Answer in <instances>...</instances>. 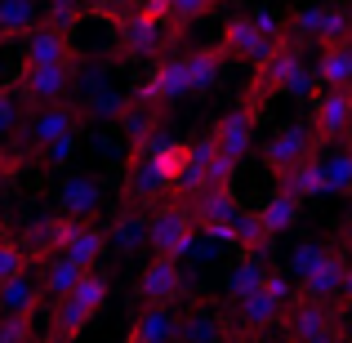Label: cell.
<instances>
[{
	"mask_svg": "<svg viewBox=\"0 0 352 343\" xmlns=\"http://www.w3.org/2000/svg\"><path fill=\"white\" fill-rule=\"evenodd\" d=\"M27 267H32V258L23 254V245L9 241V236H0V285H9L18 272H27Z\"/></svg>",
	"mask_w": 352,
	"mask_h": 343,
	"instance_id": "60d3db41",
	"label": "cell"
},
{
	"mask_svg": "<svg viewBox=\"0 0 352 343\" xmlns=\"http://www.w3.org/2000/svg\"><path fill=\"white\" fill-rule=\"evenodd\" d=\"M290 41L303 45V49H308V45L352 41V5H348V0H312V5L294 9Z\"/></svg>",
	"mask_w": 352,
	"mask_h": 343,
	"instance_id": "7a4b0ae2",
	"label": "cell"
},
{
	"mask_svg": "<svg viewBox=\"0 0 352 343\" xmlns=\"http://www.w3.org/2000/svg\"><path fill=\"white\" fill-rule=\"evenodd\" d=\"M107 245L120 250V254H134V250H147L152 245V214L138 206H129L125 214L112 223V232H107Z\"/></svg>",
	"mask_w": 352,
	"mask_h": 343,
	"instance_id": "7402d4cb",
	"label": "cell"
},
{
	"mask_svg": "<svg viewBox=\"0 0 352 343\" xmlns=\"http://www.w3.org/2000/svg\"><path fill=\"white\" fill-rule=\"evenodd\" d=\"M147 161H152V170L156 174H161V179H165V188H179V183H183V174H188V161H192V143H183V138H156V143L152 147H147Z\"/></svg>",
	"mask_w": 352,
	"mask_h": 343,
	"instance_id": "ffe728a7",
	"label": "cell"
},
{
	"mask_svg": "<svg viewBox=\"0 0 352 343\" xmlns=\"http://www.w3.org/2000/svg\"><path fill=\"white\" fill-rule=\"evenodd\" d=\"M85 272H89V267H80L76 258H67V254L41 263V299H54V303L67 299V294L80 285V276H85Z\"/></svg>",
	"mask_w": 352,
	"mask_h": 343,
	"instance_id": "d4e9b609",
	"label": "cell"
},
{
	"mask_svg": "<svg viewBox=\"0 0 352 343\" xmlns=\"http://www.w3.org/2000/svg\"><path fill=\"white\" fill-rule=\"evenodd\" d=\"M41 0H0V41H18L41 27Z\"/></svg>",
	"mask_w": 352,
	"mask_h": 343,
	"instance_id": "4316f807",
	"label": "cell"
},
{
	"mask_svg": "<svg viewBox=\"0 0 352 343\" xmlns=\"http://www.w3.org/2000/svg\"><path fill=\"white\" fill-rule=\"evenodd\" d=\"M23 67H80V49L72 45L67 32H54L41 23L23 41Z\"/></svg>",
	"mask_w": 352,
	"mask_h": 343,
	"instance_id": "7c38bea8",
	"label": "cell"
},
{
	"mask_svg": "<svg viewBox=\"0 0 352 343\" xmlns=\"http://www.w3.org/2000/svg\"><path fill=\"white\" fill-rule=\"evenodd\" d=\"M80 228H85V223H80V219H67V214L32 219V223L23 228V236H18V245H23V254L32 258V263H50V258L67 254V245L76 241Z\"/></svg>",
	"mask_w": 352,
	"mask_h": 343,
	"instance_id": "5b68a950",
	"label": "cell"
},
{
	"mask_svg": "<svg viewBox=\"0 0 352 343\" xmlns=\"http://www.w3.org/2000/svg\"><path fill=\"white\" fill-rule=\"evenodd\" d=\"M210 138H214V147L223 156H232V161H245V152L254 147V116L245 112V107H236V112L219 116V125L210 129Z\"/></svg>",
	"mask_w": 352,
	"mask_h": 343,
	"instance_id": "e0dca14e",
	"label": "cell"
},
{
	"mask_svg": "<svg viewBox=\"0 0 352 343\" xmlns=\"http://www.w3.org/2000/svg\"><path fill=\"white\" fill-rule=\"evenodd\" d=\"M330 326H344V321H339V312L330 308V303L299 299L290 312H285V335H290L294 343H308L312 335H321V330H330Z\"/></svg>",
	"mask_w": 352,
	"mask_h": 343,
	"instance_id": "ac0fdd59",
	"label": "cell"
},
{
	"mask_svg": "<svg viewBox=\"0 0 352 343\" xmlns=\"http://www.w3.org/2000/svg\"><path fill=\"white\" fill-rule=\"evenodd\" d=\"M36 343H67V339H58V335H45V339H36Z\"/></svg>",
	"mask_w": 352,
	"mask_h": 343,
	"instance_id": "f907efd6",
	"label": "cell"
},
{
	"mask_svg": "<svg viewBox=\"0 0 352 343\" xmlns=\"http://www.w3.org/2000/svg\"><path fill=\"white\" fill-rule=\"evenodd\" d=\"M263 165H267V174H272L276 183L285 179V174L294 170L299 161H308V156H317V143H312V129L308 125H285V129H276L272 138L263 143Z\"/></svg>",
	"mask_w": 352,
	"mask_h": 343,
	"instance_id": "9c48e42d",
	"label": "cell"
},
{
	"mask_svg": "<svg viewBox=\"0 0 352 343\" xmlns=\"http://www.w3.org/2000/svg\"><path fill=\"white\" fill-rule=\"evenodd\" d=\"M134 5V0H98V9H103V14H116V9H129Z\"/></svg>",
	"mask_w": 352,
	"mask_h": 343,
	"instance_id": "681fc988",
	"label": "cell"
},
{
	"mask_svg": "<svg viewBox=\"0 0 352 343\" xmlns=\"http://www.w3.org/2000/svg\"><path fill=\"white\" fill-rule=\"evenodd\" d=\"M107 294H112V281H107L98 267H89L85 276H80V285L67 294V299H58L54 303V312H50V335H58V339H80V330L89 326V321L98 317V308L107 303Z\"/></svg>",
	"mask_w": 352,
	"mask_h": 343,
	"instance_id": "6da1fadb",
	"label": "cell"
},
{
	"mask_svg": "<svg viewBox=\"0 0 352 343\" xmlns=\"http://www.w3.org/2000/svg\"><path fill=\"white\" fill-rule=\"evenodd\" d=\"M147 5H152L161 18H170L174 32H183V27H192L197 18L214 14V9L223 5V0H147Z\"/></svg>",
	"mask_w": 352,
	"mask_h": 343,
	"instance_id": "e575fe53",
	"label": "cell"
},
{
	"mask_svg": "<svg viewBox=\"0 0 352 343\" xmlns=\"http://www.w3.org/2000/svg\"><path fill=\"white\" fill-rule=\"evenodd\" d=\"M214 138H197V143H192V161H188V174H183V183L174 192H179V197H201V192H206V174H210V161H214Z\"/></svg>",
	"mask_w": 352,
	"mask_h": 343,
	"instance_id": "d6a6232c",
	"label": "cell"
},
{
	"mask_svg": "<svg viewBox=\"0 0 352 343\" xmlns=\"http://www.w3.org/2000/svg\"><path fill=\"white\" fill-rule=\"evenodd\" d=\"M134 294L143 303H165V308H170L174 299L188 294V272H183L179 258H161V254H156V258H147V263H143Z\"/></svg>",
	"mask_w": 352,
	"mask_h": 343,
	"instance_id": "30bf717a",
	"label": "cell"
},
{
	"mask_svg": "<svg viewBox=\"0 0 352 343\" xmlns=\"http://www.w3.org/2000/svg\"><path fill=\"white\" fill-rule=\"evenodd\" d=\"M308 129H312L317 152L330 147V143H339V138L352 129V89H317V94H312Z\"/></svg>",
	"mask_w": 352,
	"mask_h": 343,
	"instance_id": "52a82bcc",
	"label": "cell"
},
{
	"mask_svg": "<svg viewBox=\"0 0 352 343\" xmlns=\"http://www.w3.org/2000/svg\"><path fill=\"white\" fill-rule=\"evenodd\" d=\"M85 120L89 116L80 103H58V107H45V112H32L27 116V152H41V147L58 143L67 134H80Z\"/></svg>",
	"mask_w": 352,
	"mask_h": 343,
	"instance_id": "8fae6325",
	"label": "cell"
},
{
	"mask_svg": "<svg viewBox=\"0 0 352 343\" xmlns=\"http://www.w3.org/2000/svg\"><path fill=\"white\" fill-rule=\"evenodd\" d=\"M183 58H188V80H192V94H210V89L219 85V76H223V67L232 63V58H228V49H223V41L201 45V49H188Z\"/></svg>",
	"mask_w": 352,
	"mask_h": 343,
	"instance_id": "d6986e66",
	"label": "cell"
},
{
	"mask_svg": "<svg viewBox=\"0 0 352 343\" xmlns=\"http://www.w3.org/2000/svg\"><path fill=\"white\" fill-rule=\"evenodd\" d=\"M326 165V192L330 197H352V147H339V152L321 156Z\"/></svg>",
	"mask_w": 352,
	"mask_h": 343,
	"instance_id": "74e56055",
	"label": "cell"
},
{
	"mask_svg": "<svg viewBox=\"0 0 352 343\" xmlns=\"http://www.w3.org/2000/svg\"><path fill=\"white\" fill-rule=\"evenodd\" d=\"M76 143H80V134H67V138H58V143L41 147V152H36V161H41L45 170H63V165L76 156Z\"/></svg>",
	"mask_w": 352,
	"mask_h": 343,
	"instance_id": "b9f144b4",
	"label": "cell"
},
{
	"mask_svg": "<svg viewBox=\"0 0 352 343\" xmlns=\"http://www.w3.org/2000/svg\"><path fill=\"white\" fill-rule=\"evenodd\" d=\"M299 67H303V45L285 41L281 49H276L272 58L263 63V67H254V80L245 85V103H241V107H245V112L254 116V112H258V107H263L272 94H285V85H290V76H294Z\"/></svg>",
	"mask_w": 352,
	"mask_h": 343,
	"instance_id": "277c9868",
	"label": "cell"
},
{
	"mask_svg": "<svg viewBox=\"0 0 352 343\" xmlns=\"http://www.w3.org/2000/svg\"><path fill=\"white\" fill-rule=\"evenodd\" d=\"M339 303H344V308H352V263H348V272H344V290H339Z\"/></svg>",
	"mask_w": 352,
	"mask_h": 343,
	"instance_id": "c3c4849f",
	"label": "cell"
},
{
	"mask_svg": "<svg viewBox=\"0 0 352 343\" xmlns=\"http://www.w3.org/2000/svg\"><path fill=\"white\" fill-rule=\"evenodd\" d=\"M197 241H201V228H197V219H192L188 201H161V206L152 210V254L188 258Z\"/></svg>",
	"mask_w": 352,
	"mask_h": 343,
	"instance_id": "3957f363",
	"label": "cell"
},
{
	"mask_svg": "<svg viewBox=\"0 0 352 343\" xmlns=\"http://www.w3.org/2000/svg\"><path fill=\"white\" fill-rule=\"evenodd\" d=\"M80 67H23L18 71V94L32 112H45V107L67 103L72 85H76Z\"/></svg>",
	"mask_w": 352,
	"mask_h": 343,
	"instance_id": "8992f818",
	"label": "cell"
},
{
	"mask_svg": "<svg viewBox=\"0 0 352 343\" xmlns=\"http://www.w3.org/2000/svg\"><path fill=\"white\" fill-rule=\"evenodd\" d=\"M228 343H245V339H228Z\"/></svg>",
	"mask_w": 352,
	"mask_h": 343,
	"instance_id": "db71d44e",
	"label": "cell"
},
{
	"mask_svg": "<svg viewBox=\"0 0 352 343\" xmlns=\"http://www.w3.org/2000/svg\"><path fill=\"white\" fill-rule=\"evenodd\" d=\"M129 335L147 339V343H179V317L165 303H143V312L134 317V330Z\"/></svg>",
	"mask_w": 352,
	"mask_h": 343,
	"instance_id": "484cf974",
	"label": "cell"
},
{
	"mask_svg": "<svg viewBox=\"0 0 352 343\" xmlns=\"http://www.w3.org/2000/svg\"><path fill=\"white\" fill-rule=\"evenodd\" d=\"M36 308H41V276L32 267L0 285V317H36Z\"/></svg>",
	"mask_w": 352,
	"mask_h": 343,
	"instance_id": "603a6c76",
	"label": "cell"
},
{
	"mask_svg": "<svg viewBox=\"0 0 352 343\" xmlns=\"http://www.w3.org/2000/svg\"><path fill=\"white\" fill-rule=\"evenodd\" d=\"M125 343H147V339H138V335H129V339H125Z\"/></svg>",
	"mask_w": 352,
	"mask_h": 343,
	"instance_id": "f5cc1de1",
	"label": "cell"
},
{
	"mask_svg": "<svg viewBox=\"0 0 352 343\" xmlns=\"http://www.w3.org/2000/svg\"><path fill=\"white\" fill-rule=\"evenodd\" d=\"M183 94H192L188 58H183V54H170V58H161V67H156L143 85H134L129 103L134 107H161V103H174V98H183Z\"/></svg>",
	"mask_w": 352,
	"mask_h": 343,
	"instance_id": "ba28073f",
	"label": "cell"
},
{
	"mask_svg": "<svg viewBox=\"0 0 352 343\" xmlns=\"http://www.w3.org/2000/svg\"><path fill=\"white\" fill-rule=\"evenodd\" d=\"M267 258H250V254H241V263L228 272V285H223V294H228V303H241L245 294H254V290H263V281H267Z\"/></svg>",
	"mask_w": 352,
	"mask_h": 343,
	"instance_id": "4dcf8cb0",
	"label": "cell"
},
{
	"mask_svg": "<svg viewBox=\"0 0 352 343\" xmlns=\"http://www.w3.org/2000/svg\"><path fill=\"white\" fill-rule=\"evenodd\" d=\"M18 125H23V107H18L14 94H5V89H0V138H9Z\"/></svg>",
	"mask_w": 352,
	"mask_h": 343,
	"instance_id": "f6af8a7d",
	"label": "cell"
},
{
	"mask_svg": "<svg viewBox=\"0 0 352 343\" xmlns=\"http://www.w3.org/2000/svg\"><path fill=\"white\" fill-rule=\"evenodd\" d=\"M236 165H241V161H232V156H223V152H214V161H210V174H206V188H232Z\"/></svg>",
	"mask_w": 352,
	"mask_h": 343,
	"instance_id": "7bdbcfd3",
	"label": "cell"
},
{
	"mask_svg": "<svg viewBox=\"0 0 352 343\" xmlns=\"http://www.w3.org/2000/svg\"><path fill=\"white\" fill-rule=\"evenodd\" d=\"M330 250H335V245H326V241H299V245L290 250V276L308 281V276L330 258Z\"/></svg>",
	"mask_w": 352,
	"mask_h": 343,
	"instance_id": "f35d334b",
	"label": "cell"
},
{
	"mask_svg": "<svg viewBox=\"0 0 352 343\" xmlns=\"http://www.w3.org/2000/svg\"><path fill=\"white\" fill-rule=\"evenodd\" d=\"M352 258L344 250H330V258L308 276L299 281V299H312V303H339V290H344V272H348Z\"/></svg>",
	"mask_w": 352,
	"mask_h": 343,
	"instance_id": "2e32d148",
	"label": "cell"
},
{
	"mask_svg": "<svg viewBox=\"0 0 352 343\" xmlns=\"http://www.w3.org/2000/svg\"><path fill=\"white\" fill-rule=\"evenodd\" d=\"M348 236H352V219H348Z\"/></svg>",
	"mask_w": 352,
	"mask_h": 343,
	"instance_id": "11a10c76",
	"label": "cell"
},
{
	"mask_svg": "<svg viewBox=\"0 0 352 343\" xmlns=\"http://www.w3.org/2000/svg\"><path fill=\"white\" fill-rule=\"evenodd\" d=\"M161 107H134L129 103V112L120 116V125H125V138H129V147H134V156H143L147 147L161 138Z\"/></svg>",
	"mask_w": 352,
	"mask_h": 343,
	"instance_id": "83f0119b",
	"label": "cell"
},
{
	"mask_svg": "<svg viewBox=\"0 0 352 343\" xmlns=\"http://www.w3.org/2000/svg\"><path fill=\"white\" fill-rule=\"evenodd\" d=\"M179 343H223V321L210 308H192L179 317Z\"/></svg>",
	"mask_w": 352,
	"mask_h": 343,
	"instance_id": "836d02e7",
	"label": "cell"
},
{
	"mask_svg": "<svg viewBox=\"0 0 352 343\" xmlns=\"http://www.w3.org/2000/svg\"><path fill=\"white\" fill-rule=\"evenodd\" d=\"M236 321H241V330H267L276 321H285V303H276L267 290H254L236 303Z\"/></svg>",
	"mask_w": 352,
	"mask_h": 343,
	"instance_id": "f1b7e54d",
	"label": "cell"
},
{
	"mask_svg": "<svg viewBox=\"0 0 352 343\" xmlns=\"http://www.w3.org/2000/svg\"><path fill=\"white\" fill-rule=\"evenodd\" d=\"M0 343H36L32 317H0Z\"/></svg>",
	"mask_w": 352,
	"mask_h": 343,
	"instance_id": "ee69618b",
	"label": "cell"
},
{
	"mask_svg": "<svg viewBox=\"0 0 352 343\" xmlns=\"http://www.w3.org/2000/svg\"><path fill=\"white\" fill-rule=\"evenodd\" d=\"M85 18V9H80V0H50L45 5V27H54V32H72V27Z\"/></svg>",
	"mask_w": 352,
	"mask_h": 343,
	"instance_id": "ab89813d",
	"label": "cell"
},
{
	"mask_svg": "<svg viewBox=\"0 0 352 343\" xmlns=\"http://www.w3.org/2000/svg\"><path fill=\"white\" fill-rule=\"evenodd\" d=\"M344 339H348V343H352V321H344Z\"/></svg>",
	"mask_w": 352,
	"mask_h": 343,
	"instance_id": "816d5d0a",
	"label": "cell"
},
{
	"mask_svg": "<svg viewBox=\"0 0 352 343\" xmlns=\"http://www.w3.org/2000/svg\"><path fill=\"white\" fill-rule=\"evenodd\" d=\"M23 161H27V152H0V192L14 183V174L23 170Z\"/></svg>",
	"mask_w": 352,
	"mask_h": 343,
	"instance_id": "7dc6e473",
	"label": "cell"
},
{
	"mask_svg": "<svg viewBox=\"0 0 352 343\" xmlns=\"http://www.w3.org/2000/svg\"><path fill=\"white\" fill-rule=\"evenodd\" d=\"M299 214H303V201H299V197H290V192H281V188H276L272 197L263 201V210H258V219H263V228L272 232V236L290 232L294 223H299Z\"/></svg>",
	"mask_w": 352,
	"mask_h": 343,
	"instance_id": "1f68e13d",
	"label": "cell"
},
{
	"mask_svg": "<svg viewBox=\"0 0 352 343\" xmlns=\"http://www.w3.org/2000/svg\"><path fill=\"white\" fill-rule=\"evenodd\" d=\"M98 210H103V179H94V174H67L58 183V214L85 223Z\"/></svg>",
	"mask_w": 352,
	"mask_h": 343,
	"instance_id": "9a60e30c",
	"label": "cell"
},
{
	"mask_svg": "<svg viewBox=\"0 0 352 343\" xmlns=\"http://www.w3.org/2000/svg\"><path fill=\"white\" fill-rule=\"evenodd\" d=\"M103 250H107V228H98V223H85V228L76 232V241L67 245V258H76L80 267H94Z\"/></svg>",
	"mask_w": 352,
	"mask_h": 343,
	"instance_id": "8d00e7d4",
	"label": "cell"
},
{
	"mask_svg": "<svg viewBox=\"0 0 352 343\" xmlns=\"http://www.w3.org/2000/svg\"><path fill=\"white\" fill-rule=\"evenodd\" d=\"M165 179L152 170V161L147 156H129V170H125V197H129V206H138V210H147V206H161V197H165Z\"/></svg>",
	"mask_w": 352,
	"mask_h": 343,
	"instance_id": "44dd1931",
	"label": "cell"
},
{
	"mask_svg": "<svg viewBox=\"0 0 352 343\" xmlns=\"http://www.w3.org/2000/svg\"><path fill=\"white\" fill-rule=\"evenodd\" d=\"M263 290L272 294L276 303H285V308H290V299H294V285H290V272H267Z\"/></svg>",
	"mask_w": 352,
	"mask_h": 343,
	"instance_id": "bcb514c9",
	"label": "cell"
},
{
	"mask_svg": "<svg viewBox=\"0 0 352 343\" xmlns=\"http://www.w3.org/2000/svg\"><path fill=\"white\" fill-rule=\"evenodd\" d=\"M161 23H165V18L156 14L152 5L120 14V45H125V54H129V58H147V54H161V49H165Z\"/></svg>",
	"mask_w": 352,
	"mask_h": 343,
	"instance_id": "5bb4252c",
	"label": "cell"
},
{
	"mask_svg": "<svg viewBox=\"0 0 352 343\" xmlns=\"http://www.w3.org/2000/svg\"><path fill=\"white\" fill-rule=\"evenodd\" d=\"M272 241H276V236L263 228L258 210H245V214H241V223H236V250H241V254H250V258H267Z\"/></svg>",
	"mask_w": 352,
	"mask_h": 343,
	"instance_id": "d590c367",
	"label": "cell"
},
{
	"mask_svg": "<svg viewBox=\"0 0 352 343\" xmlns=\"http://www.w3.org/2000/svg\"><path fill=\"white\" fill-rule=\"evenodd\" d=\"M321 89H352V45L339 41V45H321V58L312 67Z\"/></svg>",
	"mask_w": 352,
	"mask_h": 343,
	"instance_id": "cb8c5ba5",
	"label": "cell"
},
{
	"mask_svg": "<svg viewBox=\"0 0 352 343\" xmlns=\"http://www.w3.org/2000/svg\"><path fill=\"white\" fill-rule=\"evenodd\" d=\"M223 49H228V58H236V63L263 67L281 45L267 41V36L254 27V18H250V14H236V18H228V27H223Z\"/></svg>",
	"mask_w": 352,
	"mask_h": 343,
	"instance_id": "4fadbf2b",
	"label": "cell"
},
{
	"mask_svg": "<svg viewBox=\"0 0 352 343\" xmlns=\"http://www.w3.org/2000/svg\"><path fill=\"white\" fill-rule=\"evenodd\" d=\"M348 45H352V41H348Z\"/></svg>",
	"mask_w": 352,
	"mask_h": 343,
	"instance_id": "9f6ffc18",
	"label": "cell"
},
{
	"mask_svg": "<svg viewBox=\"0 0 352 343\" xmlns=\"http://www.w3.org/2000/svg\"><path fill=\"white\" fill-rule=\"evenodd\" d=\"M276 188L290 192V197H299V201L326 197V165H321V156H308V161H299L281 183H276Z\"/></svg>",
	"mask_w": 352,
	"mask_h": 343,
	"instance_id": "f546056e",
	"label": "cell"
}]
</instances>
